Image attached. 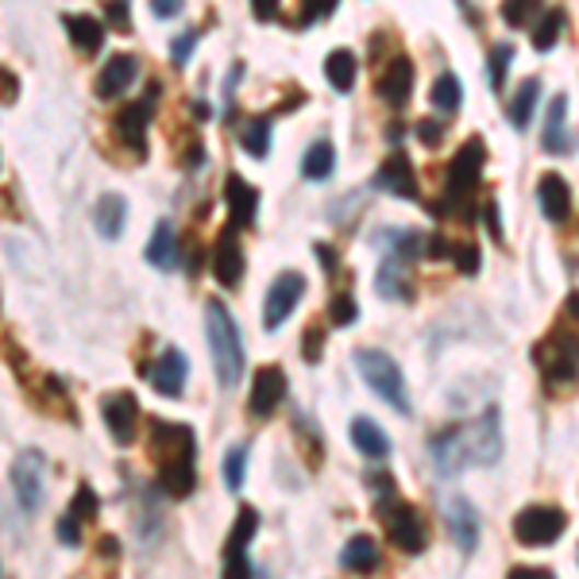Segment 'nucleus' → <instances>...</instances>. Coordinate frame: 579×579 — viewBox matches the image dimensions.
I'll return each mask as SVG.
<instances>
[{
    "label": "nucleus",
    "mask_w": 579,
    "mask_h": 579,
    "mask_svg": "<svg viewBox=\"0 0 579 579\" xmlns=\"http://www.w3.org/2000/svg\"><path fill=\"white\" fill-rule=\"evenodd\" d=\"M151 456L159 464V487L171 498H189L197 490V437L189 425L151 417Z\"/></svg>",
    "instance_id": "1"
},
{
    "label": "nucleus",
    "mask_w": 579,
    "mask_h": 579,
    "mask_svg": "<svg viewBox=\"0 0 579 579\" xmlns=\"http://www.w3.org/2000/svg\"><path fill=\"white\" fill-rule=\"evenodd\" d=\"M483 166H487V143L479 136H467L456 148L449 163V212L464 224H479V209H475V189H479Z\"/></svg>",
    "instance_id": "2"
},
{
    "label": "nucleus",
    "mask_w": 579,
    "mask_h": 579,
    "mask_svg": "<svg viewBox=\"0 0 579 579\" xmlns=\"http://www.w3.org/2000/svg\"><path fill=\"white\" fill-rule=\"evenodd\" d=\"M205 336H209V356L217 368V383L236 386L244 375V344H240V328L232 321V313L224 310L221 298L205 302Z\"/></svg>",
    "instance_id": "3"
},
{
    "label": "nucleus",
    "mask_w": 579,
    "mask_h": 579,
    "mask_svg": "<svg viewBox=\"0 0 579 579\" xmlns=\"http://www.w3.org/2000/svg\"><path fill=\"white\" fill-rule=\"evenodd\" d=\"M371 487L379 490L375 510H379V518H383L386 537H391V545L398 548V553L417 556L425 545H429V530H425V518L417 514V506L402 502V498L394 495L391 475H375V479H371Z\"/></svg>",
    "instance_id": "4"
},
{
    "label": "nucleus",
    "mask_w": 579,
    "mask_h": 579,
    "mask_svg": "<svg viewBox=\"0 0 579 579\" xmlns=\"http://www.w3.org/2000/svg\"><path fill=\"white\" fill-rule=\"evenodd\" d=\"M356 368L363 375V383L394 409V414L406 417L409 414V391H406V379H402V368L386 356L383 348H356Z\"/></svg>",
    "instance_id": "5"
},
{
    "label": "nucleus",
    "mask_w": 579,
    "mask_h": 579,
    "mask_svg": "<svg viewBox=\"0 0 579 579\" xmlns=\"http://www.w3.org/2000/svg\"><path fill=\"white\" fill-rule=\"evenodd\" d=\"M533 359H537L541 375H545L548 383L576 386V379H579V336L556 328V333H548L545 340L533 344Z\"/></svg>",
    "instance_id": "6"
},
{
    "label": "nucleus",
    "mask_w": 579,
    "mask_h": 579,
    "mask_svg": "<svg viewBox=\"0 0 579 579\" xmlns=\"http://www.w3.org/2000/svg\"><path fill=\"white\" fill-rule=\"evenodd\" d=\"M568 530V514L560 506H548V502H533L525 510H518L514 518V537L522 541L525 548H545L556 545Z\"/></svg>",
    "instance_id": "7"
},
{
    "label": "nucleus",
    "mask_w": 579,
    "mask_h": 579,
    "mask_svg": "<svg viewBox=\"0 0 579 579\" xmlns=\"http://www.w3.org/2000/svg\"><path fill=\"white\" fill-rule=\"evenodd\" d=\"M12 490H16L20 506L27 514H35L47 495V456L39 449H24L12 460Z\"/></svg>",
    "instance_id": "8"
},
{
    "label": "nucleus",
    "mask_w": 579,
    "mask_h": 579,
    "mask_svg": "<svg viewBox=\"0 0 579 579\" xmlns=\"http://www.w3.org/2000/svg\"><path fill=\"white\" fill-rule=\"evenodd\" d=\"M155 101H159V85L151 82L148 97L124 105L120 113H116V120H113L116 139H120L124 148H128L131 155H139V159L148 155V124H151V113H155Z\"/></svg>",
    "instance_id": "9"
},
{
    "label": "nucleus",
    "mask_w": 579,
    "mask_h": 579,
    "mask_svg": "<svg viewBox=\"0 0 579 579\" xmlns=\"http://www.w3.org/2000/svg\"><path fill=\"white\" fill-rule=\"evenodd\" d=\"M464 441L472 464H498V456H502V414H498V406H487L475 421L464 425Z\"/></svg>",
    "instance_id": "10"
},
{
    "label": "nucleus",
    "mask_w": 579,
    "mask_h": 579,
    "mask_svg": "<svg viewBox=\"0 0 579 579\" xmlns=\"http://www.w3.org/2000/svg\"><path fill=\"white\" fill-rule=\"evenodd\" d=\"M305 294V278L298 270H282V275L270 282L267 298H263V328L275 333V328L286 325V317L294 313V305L302 302Z\"/></svg>",
    "instance_id": "11"
},
{
    "label": "nucleus",
    "mask_w": 579,
    "mask_h": 579,
    "mask_svg": "<svg viewBox=\"0 0 579 579\" xmlns=\"http://www.w3.org/2000/svg\"><path fill=\"white\" fill-rule=\"evenodd\" d=\"M255 530H259V514L252 506H240V518L229 533V545H224V576L221 579H255L252 560H247V545H252Z\"/></svg>",
    "instance_id": "12"
},
{
    "label": "nucleus",
    "mask_w": 579,
    "mask_h": 579,
    "mask_svg": "<svg viewBox=\"0 0 579 579\" xmlns=\"http://www.w3.org/2000/svg\"><path fill=\"white\" fill-rule=\"evenodd\" d=\"M244 247H240V229L236 224H224L221 236H217V247H212V275L224 290H236L244 282Z\"/></svg>",
    "instance_id": "13"
},
{
    "label": "nucleus",
    "mask_w": 579,
    "mask_h": 579,
    "mask_svg": "<svg viewBox=\"0 0 579 579\" xmlns=\"http://www.w3.org/2000/svg\"><path fill=\"white\" fill-rule=\"evenodd\" d=\"M101 417H105L108 432H113V441L128 449L136 441L139 432V402L131 391H113L101 398Z\"/></svg>",
    "instance_id": "14"
},
{
    "label": "nucleus",
    "mask_w": 579,
    "mask_h": 579,
    "mask_svg": "<svg viewBox=\"0 0 579 579\" xmlns=\"http://www.w3.org/2000/svg\"><path fill=\"white\" fill-rule=\"evenodd\" d=\"M444 522H449V537L456 541L460 553L472 556L479 548V510L464 495L444 498Z\"/></svg>",
    "instance_id": "15"
},
{
    "label": "nucleus",
    "mask_w": 579,
    "mask_h": 579,
    "mask_svg": "<svg viewBox=\"0 0 579 579\" xmlns=\"http://www.w3.org/2000/svg\"><path fill=\"white\" fill-rule=\"evenodd\" d=\"M143 375H148V383L155 386L163 398H178V394L186 391L189 359L182 356L178 348H163L155 363H148V368H143Z\"/></svg>",
    "instance_id": "16"
},
{
    "label": "nucleus",
    "mask_w": 579,
    "mask_h": 579,
    "mask_svg": "<svg viewBox=\"0 0 579 579\" xmlns=\"http://www.w3.org/2000/svg\"><path fill=\"white\" fill-rule=\"evenodd\" d=\"M282 398H286V371L275 368V363H267V368L255 371L252 398H247V409H252V417H259V421L275 417V409L282 406Z\"/></svg>",
    "instance_id": "17"
},
{
    "label": "nucleus",
    "mask_w": 579,
    "mask_h": 579,
    "mask_svg": "<svg viewBox=\"0 0 579 579\" xmlns=\"http://www.w3.org/2000/svg\"><path fill=\"white\" fill-rule=\"evenodd\" d=\"M414 78H417L414 62H409L406 55H394L391 62L383 66V74H379V85H375L379 97L391 108H406V101L414 97Z\"/></svg>",
    "instance_id": "18"
},
{
    "label": "nucleus",
    "mask_w": 579,
    "mask_h": 579,
    "mask_svg": "<svg viewBox=\"0 0 579 579\" xmlns=\"http://www.w3.org/2000/svg\"><path fill=\"white\" fill-rule=\"evenodd\" d=\"M375 189L402 197V201H417V197H421V189H417L414 163H409L402 151H394L391 159H383V166L375 171Z\"/></svg>",
    "instance_id": "19"
},
{
    "label": "nucleus",
    "mask_w": 579,
    "mask_h": 579,
    "mask_svg": "<svg viewBox=\"0 0 579 579\" xmlns=\"http://www.w3.org/2000/svg\"><path fill=\"white\" fill-rule=\"evenodd\" d=\"M136 74H139L136 55H108V62L101 66L97 82H93V93H97L101 101L124 97V93L131 90V82H136Z\"/></svg>",
    "instance_id": "20"
},
{
    "label": "nucleus",
    "mask_w": 579,
    "mask_h": 579,
    "mask_svg": "<svg viewBox=\"0 0 579 579\" xmlns=\"http://www.w3.org/2000/svg\"><path fill=\"white\" fill-rule=\"evenodd\" d=\"M224 201H229L232 224H236V229H252L255 212H259V189H255L244 174H229V178H224Z\"/></svg>",
    "instance_id": "21"
},
{
    "label": "nucleus",
    "mask_w": 579,
    "mask_h": 579,
    "mask_svg": "<svg viewBox=\"0 0 579 579\" xmlns=\"http://www.w3.org/2000/svg\"><path fill=\"white\" fill-rule=\"evenodd\" d=\"M432 460H437V472H444V475H456V472H464V464H472V460H467L464 425H449L444 432L432 437Z\"/></svg>",
    "instance_id": "22"
},
{
    "label": "nucleus",
    "mask_w": 579,
    "mask_h": 579,
    "mask_svg": "<svg viewBox=\"0 0 579 579\" xmlns=\"http://www.w3.org/2000/svg\"><path fill=\"white\" fill-rule=\"evenodd\" d=\"M537 201H541V212H545V221L564 224L571 217V186L556 171L537 178Z\"/></svg>",
    "instance_id": "23"
},
{
    "label": "nucleus",
    "mask_w": 579,
    "mask_h": 579,
    "mask_svg": "<svg viewBox=\"0 0 579 579\" xmlns=\"http://www.w3.org/2000/svg\"><path fill=\"white\" fill-rule=\"evenodd\" d=\"M564 116H568V97L556 93V97L548 101L545 128H541V148H545L548 155H568V151L576 148V139H571L568 128H564Z\"/></svg>",
    "instance_id": "24"
},
{
    "label": "nucleus",
    "mask_w": 579,
    "mask_h": 579,
    "mask_svg": "<svg viewBox=\"0 0 579 579\" xmlns=\"http://www.w3.org/2000/svg\"><path fill=\"white\" fill-rule=\"evenodd\" d=\"M409 267H414V263L386 255V259L379 263V294L391 298V302H409V298H414V275H409Z\"/></svg>",
    "instance_id": "25"
},
{
    "label": "nucleus",
    "mask_w": 579,
    "mask_h": 579,
    "mask_svg": "<svg viewBox=\"0 0 579 579\" xmlns=\"http://www.w3.org/2000/svg\"><path fill=\"white\" fill-rule=\"evenodd\" d=\"M62 27L70 32V43H74L82 55H97V50L105 47V24L85 16V12H66Z\"/></svg>",
    "instance_id": "26"
},
{
    "label": "nucleus",
    "mask_w": 579,
    "mask_h": 579,
    "mask_svg": "<svg viewBox=\"0 0 579 579\" xmlns=\"http://www.w3.org/2000/svg\"><path fill=\"white\" fill-rule=\"evenodd\" d=\"M178 259H182L178 232H174L171 221H159L155 232H151V240H148V263L159 270H171V267H178Z\"/></svg>",
    "instance_id": "27"
},
{
    "label": "nucleus",
    "mask_w": 579,
    "mask_h": 579,
    "mask_svg": "<svg viewBox=\"0 0 579 579\" xmlns=\"http://www.w3.org/2000/svg\"><path fill=\"white\" fill-rule=\"evenodd\" d=\"M379 560H383V553H379V545L368 533H356L340 553V564L348 571H356V576H371V571L379 568Z\"/></svg>",
    "instance_id": "28"
},
{
    "label": "nucleus",
    "mask_w": 579,
    "mask_h": 579,
    "mask_svg": "<svg viewBox=\"0 0 579 579\" xmlns=\"http://www.w3.org/2000/svg\"><path fill=\"white\" fill-rule=\"evenodd\" d=\"M351 444H356L368 460L391 456V441H386V432L379 429L371 417H356V421H351Z\"/></svg>",
    "instance_id": "29"
},
{
    "label": "nucleus",
    "mask_w": 579,
    "mask_h": 579,
    "mask_svg": "<svg viewBox=\"0 0 579 579\" xmlns=\"http://www.w3.org/2000/svg\"><path fill=\"white\" fill-rule=\"evenodd\" d=\"M93 221H97V232L105 240H116L124 232V221H128V201L120 194H105L93 209Z\"/></svg>",
    "instance_id": "30"
},
{
    "label": "nucleus",
    "mask_w": 579,
    "mask_h": 579,
    "mask_svg": "<svg viewBox=\"0 0 579 579\" xmlns=\"http://www.w3.org/2000/svg\"><path fill=\"white\" fill-rule=\"evenodd\" d=\"M356 70H359V62H356V55H351L348 47L328 50V58H325V78H328V85H333L336 93H348L351 85H356Z\"/></svg>",
    "instance_id": "31"
},
{
    "label": "nucleus",
    "mask_w": 579,
    "mask_h": 579,
    "mask_svg": "<svg viewBox=\"0 0 579 579\" xmlns=\"http://www.w3.org/2000/svg\"><path fill=\"white\" fill-rule=\"evenodd\" d=\"M333 166H336V148L328 143V139H313L302 155V178L325 182L328 174H333Z\"/></svg>",
    "instance_id": "32"
},
{
    "label": "nucleus",
    "mask_w": 579,
    "mask_h": 579,
    "mask_svg": "<svg viewBox=\"0 0 579 579\" xmlns=\"http://www.w3.org/2000/svg\"><path fill=\"white\" fill-rule=\"evenodd\" d=\"M537 101H541V78H525L514 90V97H510V120H514V128H530Z\"/></svg>",
    "instance_id": "33"
},
{
    "label": "nucleus",
    "mask_w": 579,
    "mask_h": 579,
    "mask_svg": "<svg viewBox=\"0 0 579 579\" xmlns=\"http://www.w3.org/2000/svg\"><path fill=\"white\" fill-rule=\"evenodd\" d=\"M240 143L252 159H267L270 155V116H255L240 128Z\"/></svg>",
    "instance_id": "34"
},
{
    "label": "nucleus",
    "mask_w": 579,
    "mask_h": 579,
    "mask_svg": "<svg viewBox=\"0 0 579 579\" xmlns=\"http://www.w3.org/2000/svg\"><path fill=\"white\" fill-rule=\"evenodd\" d=\"M294 437H298V444L305 449V460H310V464L317 467L321 460H325V437H321L317 425H313L310 417L302 414V409L294 414Z\"/></svg>",
    "instance_id": "35"
},
{
    "label": "nucleus",
    "mask_w": 579,
    "mask_h": 579,
    "mask_svg": "<svg viewBox=\"0 0 579 579\" xmlns=\"http://www.w3.org/2000/svg\"><path fill=\"white\" fill-rule=\"evenodd\" d=\"M564 24H568L564 9H548L545 16L533 24V47H537V50H553L556 43H560V35H564Z\"/></svg>",
    "instance_id": "36"
},
{
    "label": "nucleus",
    "mask_w": 579,
    "mask_h": 579,
    "mask_svg": "<svg viewBox=\"0 0 579 579\" xmlns=\"http://www.w3.org/2000/svg\"><path fill=\"white\" fill-rule=\"evenodd\" d=\"M460 97H464V85H460V78L452 74V70H444V74L437 78V82H432L429 101H432L437 108H441V113H456V108H460Z\"/></svg>",
    "instance_id": "37"
},
{
    "label": "nucleus",
    "mask_w": 579,
    "mask_h": 579,
    "mask_svg": "<svg viewBox=\"0 0 579 579\" xmlns=\"http://www.w3.org/2000/svg\"><path fill=\"white\" fill-rule=\"evenodd\" d=\"M510 62H514V43H495V47H490V58H487V66H490V70H487V74H490V90H502Z\"/></svg>",
    "instance_id": "38"
},
{
    "label": "nucleus",
    "mask_w": 579,
    "mask_h": 579,
    "mask_svg": "<svg viewBox=\"0 0 579 579\" xmlns=\"http://www.w3.org/2000/svg\"><path fill=\"white\" fill-rule=\"evenodd\" d=\"M537 16H545V9H541L537 0H506L502 4V20L510 27H525L530 20H537Z\"/></svg>",
    "instance_id": "39"
},
{
    "label": "nucleus",
    "mask_w": 579,
    "mask_h": 579,
    "mask_svg": "<svg viewBox=\"0 0 579 579\" xmlns=\"http://www.w3.org/2000/svg\"><path fill=\"white\" fill-rule=\"evenodd\" d=\"M244 467H247V444H236V449L224 452V487L232 495L244 487Z\"/></svg>",
    "instance_id": "40"
},
{
    "label": "nucleus",
    "mask_w": 579,
    "mask_h": 579,
    "mask_svg": "<svg viewBox=\"0 0 579 579\" xmlns=\"http://www.w3.org/2000/svg\"><path fill=\"white\" fill-rule=\"evenodd\" d=\"M97 510H101V498H97V490L93 487H78V495H74V502H70V510L66 514H74L78 522H93L97 518Z\"/></svg>",
    "instance_id": "41"
},
{
    "label": "nucleus",
    "mask_w": 579,
    "mask_h": 579,
    "mask_svg": "<svg viewBox=\"0 0 579 579\" xmlns=\"http://www.w3.org/2000/svg\"><path fill=\"white\" fill-rule=\"evenodd\" d=\"M328 321L333 325H351V321H359V302L356 294H333V302H328Z\"/></svg>",
    "instance_id": "42"
},
{
    "label": "nucleus",
    "mask_w": 579,
    "mask_h": 579,
    "mask_svg": "<svg viewBox=\"0 0 579 579\" xmlns=\"http://www.w3.org/2000/svg\"><path fill=\"white\" fill-rule=\"evenodd\" d=\"M321 356H325V325L313 321L302 333V359L305 363H321Z\"/></svg>",
    "instance_id": "43"
},
{
    "label": "nucleus",
    "mask_w": 579,
    "mask_h": 579,
    "mask_svg": "<svg viewBox=\"0 0 579 579\" xmlns=\"http://www.w3.org/2000/svg\"><path fill=\"white\" fill-rule=\"evenodd\" d=\"M452 263H456L460 275H479V247L467 244V240H460V244H452Z\"/></svg>",
    "instance_id": "44"
},
{
    "label": "nucleus",
    "mask_w": 579,
    "mask_h": 579,
    "mask_svg": "<svg viewBox=\"0 0 579 579\" xmlns=\"http://www.w3.org/2000/svg\"><path fill=\"white\" fill-rule=\"evenodd\" d=\"M414 136H417V143H425L429 151H437L444 143V124L432 120V116H425V120L414 124Z\"/></svg>",
    "instance_id": "45"
},
{
    "label": "nucleus",
    "mask_w": 579,
    "mask_h": 579,
    "mask_svg": "<svg viewBox=\"0 0 579 579\" xmlns=\"http://www.w3.org/2000/svg\"><path fill=\"white\" fill-rule=\"evenodd\" d=\"M55 530H58V541H62V545H70V548H74L78 541H82V522H78L74 514H62V518H58Z\"/></svg>",
    "instance_id": "46"
},
{
    "label": "nucleus",
    "mask_w": 579,
    "mask_h": 579,
    "mask_svg": "<svg viewBox=\"0 0 579 579\" xmlns=\"http://www.w3.org/2000/svg\"><path fill=\"white\" fill-rule=\"evenodd\" d=\"M197 39H201V32H194V27H189V32H182L178 39L171 43V55H174V62H186V58H189V50L197 47Z\"/></svg>",
    "instance_id": "47"
},
{
    "label": "nucleus",
    "mask_w": 579,
    "mask_h": 579,
    "mask_svg": "<svg viewBox=\"0 0 579 579\" xmlns=\"http://www.w3.org/2000/svg\"><path fill=\"white\" fill-rule=\"evenodd\" d=\"M333 12H336V4H305V9L298 12V20H294V24H298V27H310L313 20H321V16H333Z\"/></svg>",
    "instance_id": "48"
},
{
    "label": "nucleus",
    "mask_w": 579,
    "mask_h": 579,
    "mask_svg": "<svg viewBox=\"0 0 579 579\" xmlns=\"http://www.w3.org/2000/svg\"><path fill=\"white\" fill-rule=\"evenodd\" d=\"M105 16H108V27H116V32H128V4H124V0L105 4Z\"/></svg>",
    "instance_id": "49"
},
{
    "label": "nucleus",
    "mask_w": 579,
    "mask_h": 579,
    "mask_svg": "<svg viewBox=\"0 0 579 579\" xmlns=\"http://www.w3.org/2000/svg\"><path fill=\"white\" fill-rule=\"evenodd\" d=\"M313 252H317V263L325 267V275H336V270H340V255H336L333 244H313Z\"/></svg>",
    "instance_id": "50"
},
{
    "label": "nucleus",
    "mask_w": 579,
    "mask_h": 579,
    "mask_svg": "<svg viewBox=\"0 0 579 579\" xmlns=\"http://www.w3.org/2000/svg\"><path fill=\"white\" fill-rule=\"evenodd\" d=\"M252 16L263 20V24H270V20H278V4H275V0H255Z\"/></svg>",
    "instance_id": "51"
},
{
    "label": "nucleus",
    "mask_w": 579,
    "mask_h": 579,
    "mask_svg": "<svg viewBox=\"0 0 579 579\" xmlns=\"http://www.w3.org/2000/svg\"><path fill=\"white\" fill-rule=\"evenodd\" d=\"M483 221H487L490 236L502 240V221H498V201H487V209H483Z\"/></svg>",
    "instance_id": "52"
},
{
    "label": "nucleus",
    "mask_w": 579,
    "mask_h": 579,
    "mask_svg": "<svg viewBox=\"0 0 579 579\" xmlns=\"http://www.w3.org/2000/svg\"><path fill=\"white\" fill-rule=\"evenodd\" d=\"M151 12H155L159 20H166V16H178L182 4L178 0H151Z\"/></svg>",
    "instance_id": "53"
},
{
    "label": "nucleus",
    "mask_w": 579,
    "mask_h": 579,
    "mask_svg": "<svg viewBox=\"0 0 579 579\" xmlns=\"http://www.w3.org/2000/svg\"><path fill=\"white\" fill-rule=\"evenodd\" d=\"M506 579H556V576L548 568H510Z\"/></svg>",
    "instance_id": "54"
},
{
    "label": "nucleus",
    "mask_w": 579,
    "mask_h": 579,
    "mask_svg": "<svg viewBox=\"0 0 579 579\" xmlns=\"http://www.w3.org/2000/svg\"><path fill=\"white\" fill-rule=\"evenodd\" d=\"M4 105H12V101H16V93H20V82H16V74H12L9 66H4Z\"/></svg>",
    "instance_id": "55"
},
{
    "label": "nucleus",
    "mask_w": 579,
    "mask_h": 579,
    "mask_svg": "<svg viewBox=\"0 0 579 579\" xmlns=\"http://www.w3.org/2000/svg\"><path fill=\"white\" fill-rule=\"evenodd\" d=\"M97 553H101V560H113V556H116V541L113 537H101Z\"/></svg>",
    "instance_id": "56"
},
{
    "label": "nucleus",
    "mask_w": 579,
    "mask_h": 579,
    "mask_svg": "<svg viewBox=\"0 0 579 579\" xmlns=\"http://www.w3.org/2000/svg\"><path fill=\"white\" fill-rule=\"evenodd\" d=\"M564 313H568L571 321H579V294H568V302H564Z\"/></svg>",
    "instance_id": "57"
},
{
    "label": "nucleus",
    "mask_w": 579,
    "mask_h": 579,
    "mask_svg": "<svg viewBox=\"0 0 579 579\" xmlns=\"http://www.w3.org/2000/svg\"><path fill=\"white\" fill-rule=\"evenodd\" d=\"M189 113H194L197 120H205V116H209V101H189Z\"/></svg>",
    "instance_id": "58"
}]
</instances>
